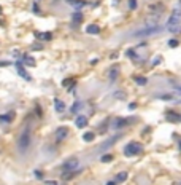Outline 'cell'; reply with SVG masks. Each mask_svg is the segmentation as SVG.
I'll list each match as a JSON object with an SVG mask.
<instances>
[{"instance_id":"cell-27","label":"cell","mask_w":181,"mask_h":185,"mask_svg":"<svg viewBox=\"0 0 181 185\" xmlns=\"http://www.w3.org/2000/svg\"><path fill=\"white\" fill-rule=\"evenodd\" d=\"M107 185H116V180H111V182H108Z\"/></svg>"},{"instance_id":"cell-7","label":"cell","mask_w":181,"mask_h":185,"mask_svg":"<svg viewBox=\"0 0 181 185\" xmlns=\"http://www.w3.org/2000/svg\"><path fill=\"white\" fill-rule=\"evenodd\" d=\"M75 126L78 128V129L86 128V126H88V118H86L84 115H78V117H76V120H75Z\"/></svg>"},{"instance_id":"cell-8","label":"cell","mask_w":181,"mask_h":185,"mask_svg":"<svg viewBox=\"0 0 181 185\" xmlns=\"http://www.w3.org/2000/svg\"><path fill=\"white\" fill-rule=\"evenodd\" d=\"M16 69H18V73H19V75H21L24 80H27V81H30V80H32V77L29 75V73H27L26 70H24V67L21 66V64H18V66H16Z\"/></svg>"},{"instance_id":"cell-11","label":"cell","mask_w":181,"mask_h":185,"mask_svg":"<svg viewBox=\"0 0 181 185\" xmlns=\"http://www.w3.org/2000/svg\"><path fill=\"white\" fill-rule=\"evenodd\" d=\"M22 61H24L26 66H29V67H35V59H33L32 56H24Z\"/></svg>"},{"instance_id":"cell-5","label":"cell","mask_w":181,"mask_h":185,"mask_svg":"<svg viewBox=\"0 0 181 185\" xmlns=\"http://www.w3.org/2000/svg\"><path fill=\"white\" fill-rule=\"evenodd\" d=\"M18 144H19V150H21V152H24L29 147V144H30V133H29V129H24V131H22Z\"/></svg>"},{"instance_id":"cell-10","label":"cell","mask_w":181,"mask_h":185,"mask_svg":"<svg viewBox=\"0 0 181 185\" xmlns=\"http://www.w3.org/2000/svg\"><path fill=\"white\" fill-rule=\"evenodd\" d=\"M54 107H56V110H57L59 113L65 110V104L62 102V101H61L59 97H56V99H54Z\"/></svg>"},{"instance_id":"cell-18","label":"cell","mask_w":181,"mask_h":185,"mask_svg":"<svg viewBox=\"0 0 181 185\" xmlns=\"http://www.w3.org/2000/svg\"><path fill=\"white\" fill-rule=\"evenodd\" d=\"M81 19H83V14H81V13H75V14H73V21H75V23H80Z\"/></svg>"},{"instance_id":"cell-19","label":"cell","mask_w":181,"mask_h":185,"mask_svg":"<svg viewBox=\"0 0 181 185\" xmlns=\"http://www.w3.org/2000/svg\"><path fill=\"white\" fill-rule=\"evenodd\" d=\"M116 77H118V69H113V70L110 72V80L113 81V80L116 78Z\"/></svg>"},{"instance_id":"cell-22","label":"cell","mask_w":181,"mask_h":185,"mask_svg":"<svg viewBox=\"0 0 181 185\" xmlns=\"http://www.w3.org/2000/svg\"><path fill=\"white\" fill-rule=\"evenodd\" d=\"M168 45H170V46H171V48H176V46H178V45H179V42H178V40H175V39H171V40H170V43H168Z\"/></svg>"},{"instance_id":"cell-23","label":"cell","mask_w":181,"mask_h":185,"mask_svg":"<svg viewBox=\"0 0 181 185\" xmlns=\"http://www.w3.org/2000/svg\"><path fill=\"white\" fill-rule=\"evenodd\" d=\"M126 54H127L129 58H132V59H137V58H135V53H133V50H127Z\"/></svg>"},{"instance_id":"cell-14","label":"cell","mask_w":181,"mask_h":185,"mask_svg":"<svg viewBox=\"0 0 181 185\" xmlns=\"http://www.w3.org/2000/svg\"><path fill=\"white\" fill-rule=\"evenodd\" d=\"M81 109H83V104L80 102V101H76V102L73 104V107H72V113H76V112H80Z\"/></svg>"},{"instance_id":"cell-21","label":"cell","mask_w":181,"mask_h":185,"mask_svg":"<svg viewBox=\"0 0 181 185\" xmlns=\"http://www.w3.org/2000/svg\"><path fill=\"white\" fill-rule=\"evenodd\" d=\"M129 6H130V10H135L137 8V0H129Z\"/></svg>"},{"instance_id":"cell-24","label":"cell","mask_w":181,"mask_h":185,"mask_svg":"<svg viewBox=\"0 0 181 185\" xmlns=\"http://www.w3.org/2000/svg\"><path fill=\"white\" fill-rule=\"evenodd\" d=\"M45 185H57V182H54V180H46Z\"/></svg>"},{"instance_id":"cell-9","label":"cell","mask_w":181,"mask_h":185,"mask_svg":"<svg viewBox=\"0 0 181 185\" xmlns=\"http://www.w3.org/2000/svg\"><path fill=\"white\" fill-rule=\"evenodd\" d=\"M86 32L88 34H92V35H97L100 32V27L97 24H89L88 27H86Z\"/></svg>"},{"instance_id":"cell-15","label":"cell","mask_w":181,"mask_h":185,"mask_svg":"<svg viewBox=\"0 0 181 185\" xmlns=\"http://www.w3.org/2000/svg\"><path fill=\"white\" fill-rule=\"evenodd\" d=\"M94 137H95L94 133H86V134L83 136V139H84L86 142H92V141H94Z\"/></svg>"},{"instance_id":"cell-25","label":"cell","mask_w":181,"mask_h":185,"mask_svg":"<svg viewBox=\"0 0 181 185\" xmlns=\"http://www.w3.org/2000/svg\"><path fill=\"white\" fill-rule=\"evenodd\" d=\"M2 66H10V62L8 61H2V62H0V67H2Z\"/></svg>"},{"instance_id":"cell-17","label":"cell","mask_w":181,"mask_h":185,"mask_svg":"<svg viewBox=\"0 0 181 185\" xmlns=\"http://www.w3.org/2000/svg\"><path fill=\"white\" fill-rule=\"evenodd\" d=\"M135 81H137V85H141V86L146 85V78H145V77H137Z\"/></svg>"},{"instance_id":"cell-20","label":"cell","mask_w":181,"mask_h":185,"mask_svg":"<svg viewBox=\"0 0 181 185\" xmlns=\"http://www.w3.org/2000/svg\"><path fill=\"white\" fill-rule=\"evenodd\" d=\"M159 99H162V101H171V99H173V96H171V94H162V96H159Z\"/></svg>"},{"instance_id":"cell-30","label":"cell","mask_w":181,"mask_h":185,"mask_svg":"<svg viewBox=\"0 0 181 185\" xmlns=\"http://www.w3.org/2000/svg\"><path fill=\"white\" fill-rule=\"evenodd\" d=\"M179 2H181V0H179Z\"/></svg>"},{"instance_id":"cell-29","label":"cell","mask_w":181,"mask_h":185,"mask_svg":"<svg viewBox=\"0 0 181 185\" xmlns=\"http://www.w3.org/2000/svg\"><path fill=\"white\" fill-rule=\"evenodd\" d=\"M0 13H2V8H0Z\"/></svg>"},{"instance_id":"cell-2","label":"cell","mask_w":181,"mask_h":185,"mask_svg":"<svg viewBox=\"0 0 181 185\" xmlns=\"http://www.w3.org/2000/svg\"><path fill=\"white\" fill-rule=\"evenodd\" d=\"M162 31V27L160 26H154V27H146V29H141V31H137L135 34V37H152V35H157V34H160Z\"/></svg>"},{"instance_id":"cell-13","label":"cell","mask_w":181,"mask_h":185,"mask_svg":"<svg viewBox=\"0 0 181 185\" xmlns=\"http://www.w3.org/2000/svg\"><path fill=\"white\" fill-rule=\"evenodd\" d=\"M11 117H13V112H10L6 115H0V123H10L11 121Z\"/></svg>"},{"instance_id":"cell-16","label":"cell","mask_w":181,"mask_h":185,"mask_svg":"<svg viewBox=\"0 0 181 185\" xmlns=\"http://www.w3.org/2000/svg\"><path fill=\"white\" fill-rule=\"evenodd\" d=\"M111 160H113V156H111V155H103L102 158H100V161H102V163H110Z\"/></svg>"},{"instance_id":"cell-6","label":"cell","mask_w":181,"mask_h":185,"mask_svg":"<svg viewBox=\"0 0 181 185\" xmlns=\"http://www.w3.org/2000/svg\"><path fill=\"white\" fill-rule=\"evenodd\" d=\"M67 136H69V128H65V126L57 128V129H56V133H54V137H56V141H57V142L64 141Z\"/></svg>"},{"instance_id":"cell-26","label":"cell","mask_w":181,"mask_h":185,"mask_svg":"<svg viewBox=\"0 0 181 185\" xmlns=\"http://www.w3.org/2000/svg\"><path fill=\"white\" fill-rule=\"evenodd\" d=\"M135 107H137V104H135V102H132V104H129V109H130V110H133V109H135Z\"/></svg>"},{"instance_id":"cell-4","label":"cell","mask_w":181,"mask_h":185,"mask_svg":"<svg viewBox=\"0 0 181 185\" xmlns=\"http://www.w3.org/2000/svg\"><path fill=\"white\" fill-rule=\"evenodd\" d=\"M141 152V144L138 142H130L126 145V149H124V155L126 156H135Z\"/></svg>"},{"instance_id":"cell-1","label":"cell","mask_w":181,"mask_h":185,"mask_svg":"<svg viewBox=\"0 0 181 185\" xmlns=\"http://www.w3.org/2000/svg\"><path fill=\"white\" fill-rule=\"evenodd\" d=\"M179 18H181V10L175 8L173 13H171V16L168 18V21H167V31H168L170 34H178V32H181Z\"/></svg>"},{"instance_id":"cell-3","label":"cell","mask_w":181,"mask_h":185,"mask_svg":"<svg viewBox=\"0 0 181 185\" xmlns=\"http://www.w3.org/2000/svg\"><path fill=\"white\" fill-rule=\"evenodd\" d=\"M78 166H80L78 158H69V160H65V163L62 164V171H64V174L65 172H75L76 169H78Z\"/></svg>"},{"instance_id":"cell-12","label":"cell","mask_w":181,"mask_h":185,"mask_svg":"<svg viewBox=\"0 0 181 185\" xmlns=\"http://www.w3.org/2000/svg\"><path fill=\"white\" fill-rule=\"evenodd\" d=\"M116 183H122V182H126L127 180V172H119L118 175H116Z\"/></svg>"},{"instance_id":"cell-28","label":"cell","mask_w":181,"mask_h":185,"mask_svg":"<svg viewBox=\"0 0 181 185\" xmlns=\"http://www.w3.org/2000/svg\"><path fill=\"white\" fill-rule=\"evenodd\" d=\"M72 2H73V3H75V2H76V0H72ZM73 3H72V5H73Z\"/></svg>"}]
</instances>
